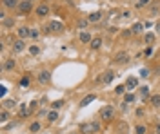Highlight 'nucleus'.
<instances>
[{
	"instance_id": "1",
	"label": "nucleus",
	"mask_w": 160,
	"mask_h": 134,
	"mask_svg": "<svg viewBox=\"0 0 160 134\" xmlns=\"http://www.w3.org/2000/svg\"><path fill=\"white\" fill-rule=\"evenodd\" d=\"M98 114H100V118H102L104 122H109V120H113V118H115L117 109H115L113 105H104V107L98 111Z\"/></svg>"
},
{
	"instance_id": "2",
	"label": "nucleus",
	"mask_w": 160,
	"mask_h": 134,
	"mask_svg": "<svg viewBox=\"0 0 160 134\" xmlns=\"http://www.w3.org/2000/svg\"><path fill=\"white\" fill-rule=\"evenodd\" d=\"M80 131H82V134H95L100 131V123L98 122H87V123L80 125Z\"/></svg>"
},
{
	"instance_id": "3",
	"label": "nucleus",
	"mask_w": 160,
	"mask_h": 134,
	"mask_svg": "<svg viewBox=\"0 0 160 134\" xmlns=\"http://www.w3.org/2000/svg\"><path fill=\"white\" fill-rule=\"evenodd\" d=\"M18 15H22V16H26V15H29L33 9V2L31 0H20V4H18Z\"/></svg>"
},
{
	"instance_id": "4",
	"label": "nucleus",
	"mask_w": 160,
	"mask_h": 134,
	"mask_svg": "<svg viewBox=\"0 0 160 134\" xmlns=\"http://www.w3.org/2000/svg\"><path fill=\"white\" fill-rule=\"evenodd\" d=\"M36 82L42 83V85H46V83L51 82V72L47 71V69H42V71L36 72Z\"/></svg>"
},
{
	"instance_id": "5",
	"label": "nucleus",
	"mask_w": 160,
	"mask_h": 134,
	"mask_svg": "<svg viewBox=\"0 0 160 134\" xmlns=\"http://www.w3.org/2000/svg\"><path fill=\"white\" fill-rule=\"evenodd\" d=\"M113 62L117 63V65H122V63H128V62H129V53H126V51H120V53H117V54L113 56Z\"/></svg>"
},
{
	"instance_id": "6",
	"label": "nucleus",
	"mask_w": 160,
	"mask_h": 134,
	"mask_svg": "<svg viewBox=\"0 0 160 134\" xmlns=\"http://www.w3.org/2000/svg\"><path fill=\"white\" fill-rule=\"evenodd\" d=\"M62 29H64V25H62V22H56V20L49 22V24L46 25V31H47V33H60Z\"/></svg>"
},
{
	"instance_id": "7",
	"label": "nucleus",
	"mask_w": 160,
	"mask_h": 134,
	"mask_svg": "<svg viewBox=\"0 0 160 134\" xmlns=\"http://www.w3.org/2000/svg\"><path fill=\"white\" fill-rule=\"evenodd\" d=\"M35 15H36V16H40V18L47 16V15H49V6H46V4L36 6V7H35Z\"/></svg>"
},
{
	"instance_id": "8",
	"label": "nucleus",
	"mask_w": 160,
	"mask_h": 134,
	"mask_svg": "<svg viewBox=\"0 0 160 134\" xmlns=\"http://www.w3.org/2000/svg\"><path fill=\"white\" fill-rule=\"evenodd\" d=\"M15 67H17V62H15V58H6V60H4V63H2V71H4V72L13 71Z\"/></svg>"
},
{
	"instance_id": "9",
	"label": "nucleus",
	"mask_w": 160,
	"mask_h": 134,
	"mask_svg": "<svg viewBox=\"0 0 160 134\" xmlns=\"http://www.w3.org/2000/svg\"><path fill=\"white\" fill-rule=\"evenodd\" d=\"M11 47H13L15 53H22L24 49H26V40H24V38H17V40L11 44Z\"/></svg>"
},
{
	"instance_id": "10",
	"label": "nucleus",
	"mask_w": 160,
	"mask_h": 134,
	"mask_svg": "<svg viewBox=\"0 0 160 134\" xmlns=\"http://www.w3.org/2000/svg\"><path fill=\"white\" fill-rule=\"evenodd\" d=\"M18 38H24V40H26V38H27V36H31V29H29V27H27V25H22V27H18Z\"/></svg>"
},
{
	"instance_id": "11",
	"label": "nucleus",
	"mask_w": 160,
	"mask_h": 134,
	"mask_svg": "<svg viewBox=\"0 0 160 134\" xmlns=\"http://www.w3.org/2000/svg\"><path fill=\"white\" fill-rule=\"evenodd\" d=\"M137 85H138V80H137L135 76H129L128 82H126V87H128V91H133V89H137Z\"/></svg>"
},
{
	"instance_id": "12",
	"label": "nucleus",
	"mask_w": 160,
	"mask_h": 134,
	"mask_svg": "<svg viewBox=\"0 0 160 134\" xmlns=\"http://www.w3.org/2000/svg\"><path fill=\"white\" fill-rule=\"evenodd\" d=\"M78 40L82 42V44H91V40H93V38H91V35H89L87 31H80V35H78Z\"/></svg>"
},
{
	"instance_id": "13",
	"label": "nucleus",
	"mask_w": 160,
	"mask_h": 134,
	"mask_svg": "<svg viewBox=\"0 0 160 134\" xmlns=\"http://www.w3.org/2000/svg\"><path fill=\"white\" fill-rule=\"evenodd\" d=\"M113 76H115L113 71H106V74L102 76V83H104V85H109V83L113 82Z\"/></svg>"
},
{
	"instance_id": "14",
	"label": "nucleus",
	"mask_w": 160,
	"mask_h": 134,
	"mask_svg": "<svg viewBox=\"0 0 160 134\" xmlns=\"http://www.w3.org/2000/svg\"><path fill=\"white\" fill-rule=\"evenodd\" d=\"M2 2H4V7H7V9H15L20 4V0H2Z\"/></svg>"
},
{
	"instance_id": "15",
	"label": "nucleus",
	"mask_w": 160,
	"mask_h": 134,
	"mask_svg": "<svg viewBox=\"0 0 160 134\" xmlns=\"http://www.w3.org/2000/svg\"><path fill=\"white\" fill-rule=\"evenodd\" d=\"M96 100V94H87L85 98H82V102H80V107H85V105H89L91 102H95Z\"/></svg>"
},
{
	"instance_id": "16",
	"label": "nucleus",
	"mask_w": 160,
	"mask_h": 134,
	"mask_svg": "<svg viewBox=\"0 0 160 134\" xmlns=\"http://www.w3.org/2000/svg\"><path fill=\"white\" fill-rule=\"evenodd\" d=\"M13 107H17V100H2V109H13Z\"/></svg>"
},
{
	"instance_id": "17",
	"label": "nucleus",
	"mask_w": 160,
	"mask_h": 134,
	"mask_svg": "<svg viewBox=\"0 0 160 134\" xmlns=\"http://www.w3.org/2000/svg\"><path fill=\"white\" fill-rule=\"evenodd\" d=\"M87 20H89V22H100V20H102V13H100V11L91 13V15L87 16Z\"/></svg>"
},
{
	"instance_id": "18",
	"label": "nucleus",
	"mask_w": 160,
	"mask_h": 134,
	"mask_svg": "<svg viewBox=\"0 0 160 134\" xmlns=\"http://www.w3.org/2000/svg\"><path fill=\"white\" fill-rule=\"evenodd\" d=\"M140 98H142L144 102H146L148 98H151V96H149V87H148V85H144V87H140Z\"/></svg>"
},
{
	"instance_id": "19",
	"label": "nucleus",
	"mask_w": 160,
	"mask_h": 134,
	"mask_svg": "<svg viewBox=\"0 0 160 134\" xmlns=\"http://www.w3.org/2000/svg\"><path fill=\"white\" fill-rule=\"evenodd\" d=\"M149 100H151V105H153V107L160 109V94H153Z\"/></svg>"
},
{
	"instance_id": "20",
	"label": "nucleus",
	"mask_w": 160,
	"mask_h": 134,
	"mask_svg": "<svg viewBox=\"0 0 160 134\" xmlns=\"http://www.w3.org/2000/svg\"><path fill=\"white\" fill-rule=\"evenodd\" d=\"M144 42H146L148 45H153V42H155V35H153V33H146V35H144Z\"/></svg>"
},
{
	"instance_id": "21",
	"label": "nucleus",
	"mask_w": 160,
	"mask_h": 134,
	"mask_svg": "<svg viewBox=\"0 0 160 134\" xmlns=\"http://www.w3.org/2000/svg\"><path fill=\"white\" fill-rule=\"evenodd\" d=\"M144 25H146V24H142V22H137V24H135L131 29H133V33L137 35V33H142V31H144Z\"/></svg>"
},
{
	"instance_id": "22",
	"label": "nucleus",
	"mask_w": 160,
	"mask_h": 134,
	"mask_svg": "<svg viewBox=\"0 0 160 134\" xmlns=\"http://www.w3.org/2000/svg\"><path fill=\"white\" fill-rule=\"evenodd\" d=\"M102 47V38H93L91 40V49H100Z\"/></svg>"
},
{
	"instance_id": "23",
	"label": "nucleus",
	"mask_w": 160,
	"mask_h": 134,
	"mask_svg": "<svg viewBox=\"0 0 160 134\" xmlns=\"http://www.w3.org/2000/svg\"><path fill=\"white\" fill-rule=\"evenodd\" d=\"M47 120H49V122H51V123H53V122H56V120H58V111H49V114H47Z\"/></svg>"
},
{
	"instance_id": "24",
	"label": "nucleus",
	"mask_w": 160,
	"mask_h": 134,
	"mask_svg": "<svg viewBox=\"0 0 160 134\" xmlns=\"http://www.w3.org/2000/svg\"><path fill=\"white\" fill-rule=\"evenodd\" d=\"M29 111H31V109H27V105H20V113H18V116H20V118H26V116L29 114Z\"/></svg>"
},
{
	"instance_id": "25",
	"label": "nucleus",
	"mask_w": 160,
	"mask_h": 134,
	"mask_svg": "<svg viewBox=\"0 0 160 134\" xmlns=\"http://www.w3.org/2000/svg\"><path fill=\"white\" fill-rule=\"evenodd\" d=\"M9 120V113H7V109H2V114H0V122L2 123H6Z\"/></svg>"
},
{
	"instance_id": "26",
	"label": "nucleus",
	"mask_w": 160,
	"mask_h": 134,
	"mask_svg": "<svg viewBox=\"0 0 160 134\" xmlns=\"http://www.w3.org/2000/svg\"><path fill=\"white\" fill-rule=\"evenodd\" d=\"M2 25H4V27H13V25H15V20H13V18H4V20H2Z\"/></svg>"
},
{
	"instance_id": "27",
	"label": "nucleus",
	"mask_w": 160,
	"mask_h": 134,
	"mask_svg": "<svg viewBox=\"0 0 160 134\" xmlns=\"http://www.w3.org/2000/svg\"><path fill=\"white\" fill-rule=\"evenodd\" d=\"M149 4H151V0H138V2H137V7L142 9V7H148Z\"/></svg>"
},
{
	"instance_id": "28",
	"label": "nucleus",
	"mask_w": 160,
	"mask_h": 134,
	"mask_svg": "<svg viewBox=\"0 0 160 134\" xmlns=\"http://www.w3.org/2000/svg\"><path fill=\"white\" fill-rule=\"evenodd\" d=\"M29 83H31L29 76H22V80H20V87H29Z\"/></svg>"
},
{
	"instance_id": "29",
	"label": "nucleus",
	"mask_w": 160,
	"mask_h": 134,
	"mask_svg": "<svg viewBox=\"0 0 160 134\" xmlns=\"http://www.w3.org/2000/svg\"><path fill=\"white\" fill-rule=\"evenodd\" d=\"M124 102H126V103H133V102H135V94H131V93L126 94V96H124Z\"/></svg>"
},
{
	"instance_id": "30",
	"label": "nucleus",
	"mask_w": 160,
	"mask_h": 134,
	"mask_svg": "<svg viewBox=\"0 0 160 134\" xmlns=\"http://www.w3.org/2000/svg\"><path fill=\"white\" fill-rule=\"evenodd\" d=\"M29 131H31V132H38V131H40V123H38V122H35V123H31V127H29Z\"/></svg>"
},
{
	"instance_id": "31",
	"label": "nucleus",
	"mask_w": 160,
	"mask_h": 134,
	"mask_svg": "<svg viewBox=\"0 0 160 134\" xmlns=\"http://www.w3.org/2000/svg\"><path fill=\"white\" fill-rule=\"evenodd\" d=\"M135 132H137V134H146V132H148V127H146V125H138Z\"/></svg>"
},
{
	"instance_id": "32",
	"label": "nucleus",
	"mask_w": 160,
	"mask_h": 134,
	"mask_svg": "<svg viewBox=\"0 0 160 134\" xmlns=\"http://www.w3.org/2000/svg\"><path fill=\"white\" fill-rule=\"evenodd\" d=\"M29 53H31L33 56H36V54L40 53V47H38V45H31V47H29Z\"/></svg>"
},
{
	"instance_id": "33",
	"label": "nucleus",
	"mask_w": 160,
	"mask_h": 134,
	"mask_svg": "<svg viewBox=\"0 0 160 134\" xmlns=\"http://www.w3.org/2000/svg\"><path fill=\"white\" fill-rule=\"evenodd\" d=\"M126 89H128L126 85H118L117 89H115V94H124L126 93Z\"/></svg>"
},
{
	"instance_id": "34",
	"label": "nucleus",
	"mask_w": 160,
	"mask_h": 134,
	"mask_svg": "<svg viewBox=\"0 0 160 134\" xmlns=\"http://www.w3.org/2000/svg\"><path fill=\"white\" fill-rule=\"evenodd\" d=\"M87 24H89V20H80V22H78V27H80L82 31H85V27H87Z\"/></svg>"
},
{
	"instance_id": "35",
	"label": "nucleus",
	"mask_w": 160,
	"mask_h": 134,
	"mask_svg": "<svg viewBox=\"0 0 160 134\" xmlns=\"http://www.w3.org/2000/svg\"><path fill=\"white\" fill-rule=\"evenodd\" d=\"M140 76H142V78H148V76H149V69H146V67L140 69Z\"/></svg>"
},
{
	"instance_id": "36",
	"label": "nucleus",
	"mask_w": 160,
	"mask_h": 134,
	"mask_svg": "<svg viewBox=\"0 0 160 134\" xmlns=\"http://www.w3.org/2000/svg\"><path fill=\"white\" fill-rule=\"evenodd\" d=\"M62 105H64V102H62V100H58V102H55V103H53V109L56 111V109H60Z\"/></svg>"
},
{
	"instance_id": "37",
	"label": "nucleus",
	"mask_w": 160,
	"mask_h": 134,
	"mask_svg": "<svg viewBox=\"0 0 160 134\" xmlns=\"http://www.w3.org/2000/svg\"><path fill=\"white\" fill-rule=\"evenodd\" d=\"M122 35H124V36L128 38V36H131V35H135V33H133V29H129V31H124V33H122Z\"/></svg>"
},
{
	"instance_id": "38",
	"label": "nucleus",
	"mask_w": 160,
	"mask_h": 134,
	"mask_svg": "<svg viewBox=\"0 0 160 134\" xmlns=\"http://www.w3.org/2000/svg\"><path fill=\"white\" fill-rule=\"evenodd\" d=\"M47 111H46V109H40V111H38V116H47Z\"/></svg>"
},
{
	"instance_id": "39",
	"label": "nucleus",
	"mask_w": 160,
	"mask_h": 134,
	"mask_svg": "<svg viewBox=\"0 0 160 134\" xmlns=\"http://www.w3.org/2000/svg\"><path fill=\"white\" fill-rule=\"evenodd\" d=\"M31 36L33 38H36V36H38V31H36V29H31Z\"/></svg>"
},
{
	"instance_id": "40",
	"label": "nucleus",
	"mask_w": 160,
	"mask_h": 134,
	"mask_svg": "<svg viewBox=\"0 0 160 134\" xmlns=\"http://www.w3.org/2000/svg\"><path fill=\"white\" fill-rule=\"evenodd\" d=\"M142 114H144V109H142V107H140V109H137V116H138V118L142 116Z\"/></svg>"
},
{
	"instance_id": "41",
	"label": "nucleus",
	"mask_w": 160,
	"mask_h": 134,
	"mask_svg": "<svg viewBox=\"0 0 160 134\" xmlns=\"http://www.w3.org/2000/svg\"><path fill=\"white\" fill-rule=\"evenodd\" d=\"M151 53H153V49H151V45L146 49V56H151Z\"/></svg>"
},
{
	"instance_id": "42",
	"label": "nucleus",
	"mask_w": 160,
	"mask_h": 134,
	"mask_svg": "<svg viewBox=\"0 0 160 134\" xmlns=\"http://www.w3.org/2000/svg\"><path fill=\"white\" fill-rule=\"evenodd\" d=\"M155 134H160V123L157 125V127H155Z\"/></svg>"
},
{
	"instance_id": "43",
	"label": "nucleus",
	"mask_w": 160,
	"mask_h": 134,
	"mask_svg": "<svg viewBox=\"0 0 160 134\" xmlns=\"http://www.w3.org/2000/svg\"><path fill=\"white\" fill-rule=\"evenodd\" d=\"M157 31H158V35H160V22H157Z\"/></svg>"
},
{
	"instance_id": "44",
	"label": "nucleus",
	"mask_w": 160,
	"mask_h": 134,
	"mask_svg": "<svg viewBox=\"0 0 160 134\" xmlns=\"http://www.w3.org/2000/svg\"><path fill=\"white\" fill-rule=\"evenodd\" d=\"M71 134H76V132H71Z\"/></svg>"
}]
</instances>
